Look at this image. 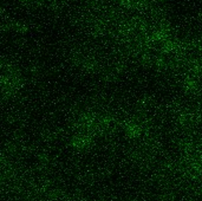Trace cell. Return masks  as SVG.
Listing matches in <instances>:
<instances>
[{
  "mask_svg": "<svg viewBox=\"0 0 202 201\" xmlns=\"http://www.w3.org/2000/svg\"><path fill=\"white\" fill-rule=\"evenodd\" d=\"M21 2H24V4H29V2H31V0H20Z\"/></svg>",
  "mask_w": 202,
  "mask_h": 201,
  "instance_id": "obj_2",
  "label": "cell"
},
{
  "mask_svg": "<svg viewBox=\"0 0 202 201\" xmlns=\"http://www.w3.org/2000/svg\"><path fill=\"white\" fill-rule=\"evenodd\" d=\"M16 30L18 32H21V33H24V32H26V30H27V26L25 25V24L23 23H17L16 25Z\"/></svg>",
  "mask_w": 202,
  "mask_h": 201,
  "instance_id": "obj_1",
  "label": "cell"
}]
</instances>
